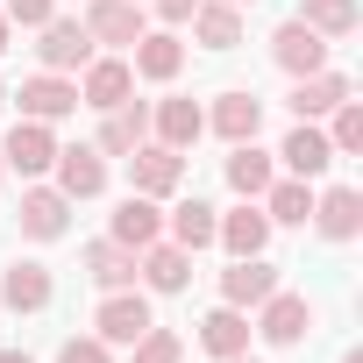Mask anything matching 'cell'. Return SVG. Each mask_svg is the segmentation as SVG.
Returning <instances> with one entry per match:
<instances>
[{
    "mask_svg": "<svg viewBox=\"0 0 363 363\" xmlns=\"http://www.w3.org/2000/svg\"><path fill=\"white\" fill-rule=\"evenodd\" d=\"M135 278H143V292H186L193 285V250H178L171 235H157L150 250H135Z\"/></svg>",
    "mask_w": 363,
    "mask_h": 363,
    "instance_id": "obj_10",
    "label": "cell"
},
{
    "mask_svg": "<svg viewBox=\"0 0 363 363\" xmlns=\"http://www.w3.org/2000/svg\"><path fill=\"white\" fill-rule=\"evenodd\" d=\"M143 8H150V15L164 22V29H178V22H186V15L200 8V0H143Z\"/></svg>",
    "mask_w": 363,
    "mask_h": 363,
    "instance_id": "obj_35",
    "label": "cell"
},
{
    "mask_svg": "<svg viewBox=\"0 0 363 363\" xmlns=\"http://www.w3.org/2000/svg\"><path fill=\"white\" fill-rule=\"evenodd\" d=\"M214 228H221V207H214V200H200V193H193V200H178V207L164 214V235H171L178 250H193V257H200V250H214Z\"/></svg>",
    "mask_w": 363,
    "mask_h": 363,
    "instance_id": "obj_24",
    "label": "cell"
},
{
    "mask_svg": "<svg viewBox=\"0 0 363 363\" xmlns=\"http://www.w3.org/2000/svg\"><path fill=\"white\" fill-rule=\"evenodd\" d=\"M299 22L313 29V36H328V43H342V36H356V0H306V8H299Z\"/></svg>",
    "mask_w": 363,
    "mask_h": 363,
    "instance_id": "obj_30",
    "label": "cell"
},
{
    "mask_svg": "<svg viewBox=\"0 0 363 363\" xmlns=\"http://www.w3.org/2000/svg\"><path fill=\"white\" fill-rule=\"evenodd\" d=\"M250 335H257V328H250V313H242V306H228V299H221V306H207V320H200V349H207L214 363L242 356V349H250Z\"/></svg>",
    "mask_w": 363,
    "mask_h": 363,
    "instance_id": "obj_25",
    "label": "cell"
},
{
    "mask_svg": "<svg viewBox=\"0 0 363 363\" xmlns=\"http://www.w3.org/2000/svg\"><path fill=\"white\" fill-rule=\"evenodd\" d=\"M150 320H157V306H150L143 285H114V292H100V306H93V335H100L107 349H128Z\"/></svg>",
    "mask_w": 363,
    "mask_h": 363,
    "instance_id": "obj_1",
    "label": "cell"
},
{
    "mask_svg": "<svg viewBox=\"0 0 363 363\" xmlns=\"http://www.w3.org/2000/svg\"><path fill=\"white\" fill-rule=\"evenodd\" d=\"M128 363H186V335H178V328H143L135 342H128Z\"/></svg>",
    "mask_w": 363,
    "mask_h": 363,
    "instance_id": "obj_31",
    "label": "cell"
},
{
    "mask_svg": "<svg viewBox=\"0 0 363 363\" xmlns=\"http://www.w3.org/2000/svg\"><path fill=\"white\" fill-rule=\"evenodd\" d=\"M342 363H363V349H342Z\"/></svg>",
    "mask_w": 363,
    "mask_h": 363,
    "instance_id": "obj_38",
    "label": "cell"
},
{
    "mask_svg": "<svg viewBox=\"0 0 363 363\" xmlns=\"http://www.w3.org/2000/svg\"><path fill=\"white\" fill-rule=\"evenodd\" d=\"M0 15H8L15 29H43L57 15V0H0Z\"/></svg>",
    "mask_w": 363,
    "mask_h": 363,
    "instance_id": "obj_34",
    "label": "cell"
},
{
    "mask_svg": "<svg viewBox=\"0 0 363 363\" xmlns=\"http://www.w3.org/2000/svg\"><path fill=\"white\" fill-rule=\"evenodd\" d=\"M328 50H335V43H328V36H313L299 15L271 29V65H278L285 79H306V72H320V65H328Z\"/></svg>",
    "mask_w": 363,
    "mask_h": 363,
    "instance_id": "obj_9",
    "label": "cell"
},
{
    "mask_svg": "<svg viewBox=\"0 0 363 363\" xmlns=\"http://www.w3.org/2000/svg\"><path fill=\"white\" fill-rule=\"evenodd\" d=\"M235 8H257V0H235Z\"/></svg>",
    "mask_w": 363,
    "mask_h": 363,
    "instance_id": "obj_41",
    "label": "cell"
},
{
    "mask_svg": "<svg viewBox=\"0 0 363 363\" xmlns=\"http://www.w3.org/2000/svg\"><path fill=\"white\" fill-rule=\"evenodd\" d=\"M107 235H114L121 250H150V242L164 235V200H150V193H128V200L114 207Z\"/></svg>",
    "mask_w": 363,
    "mask_h": 363,
    "instance_id": "obj_23",
    "label": "cell"
},
{
    "mask_svg": "<svg viewBox=\"0 0 363 363\" xmlns=\"http://www.w3.org/2000/svg\"><path fill=\"white\" fill-rule=\"evenodd\" d=\"M57 363H114V349L100 335H65L57 342Z\"/></svg>",
    "mask_w": 363,
    "mask_h": 363,
    "instance_id": "obj_33",
    "label": "cell"
},
{
    "mask_svg": "<svg viewBox=\"0 0 363 363\" xmlns=\"http://www.w3.org/2000/svg\"><path fill=\"white\" fill-rule=\"evenodd\" d=\"M93 50H100V43L86 36V22H79V15H50V22L36 29V65H43V72L79 79V72L93 65Z\"/></svg>",
    "mask_w": 363,
    "mask_h": 363,
    "instance_id": "obj_2",
    "label": "cell"
},
{
    "mask_svg": "<svg viewBox=\"0 0 363 363\" xmlns=\"http://www.w3.org/2000/svg\"><path fill=\"white\" fill-rule=\"evenodd\" d=\"M121 100H135V72H128V57L121 50H93V65L79 72V107H93V114H107V107H121Z\"/></svg>",
    "mask_w": 363,
    "mask_h": 363,
    "instance_id": "obj_6",
    "label": "cell"
},
{
    "mask_svg": "<svg viewBox=\"0 0 363 363\" xmlns=\"http://www.w3.org/2000/svg\"><path fill=\"white\" fill-rule=\"evenodd\" d=\"M79 264H86V278H93L100 292H114V285H135V250H121L114 235L86 242V250H79Z\"/></svg>",
    "mask_w": 363,
    "mask_h": 363,
    "instance_id": "obj_29",
    "label": "cell"
},
{
    "mask_svg": "<svg viewBox=\"0 0 363 363\" xmlns=\"http://www.w3.org/2000/svg\"><path fill=\"white\" fill-rule=\"evenodd\" d=\"M0 178H8V164H0Z\"/></svg>",
    "mask_w": 363,
    "mask_h": 363,
    "instance_id": "obj_42",
    "label": "cell"
},
{
    "mask_svg": "<svg viewBox=\"0 0 363 363\" xmlns=\"http://www.w3.org/2000/svg\"><path fill=\"white\" fill-rule=\"evenodd\" d=\"M200 135H207V107H200V100L171 93V100L150 107V143H164V150H193Z\"/></svg>",
    "mask_w": 363,
    "mask_h": 363,
    "instance_id": "obj_19",
    "label": "cell"
},
{
    "mask_svg": "<svg viewBox=\"0 0 363 363\" xmlns=\"http://www.w3.org/2000/svg\"><path fill=\"white\" fill-rule=\"evenodd\" d=\"M356 86H349V72H335V65H320V72H306V79H292V121H328L342 100H349Z\"/></svg>",
    "mask_w": 363,
    "mask_h": 363,
    "instance_id": "obj_15",
    "label": "cell"
},
{
    "mask_svg": "<svg viewBox=\"0 0 363 363\" xmlns=\"http://www.w3.org/2000/svg\"><path fill=\"white\" fill-rule=\"evenodd\" d=\"M57 299V278H50V264H36V257H15L8 271H0V306L8 313H43Z\"/></svg>",
    "mask_w": 363,
    "mask_h": 363,
    "instance_id": "obj_11",
    "label": "cell"
},
{
    "mask_svg": "<svg viewBox=\"0 0 363 363\" xmlns=\"http://www.w3.org/2000/svg\"><path fill=\"white\" fill-rule=\"evenodd\" d=\"M0 107H8V79H0Z\"/></svg>",
    "mask_w": 363,
    "mask_h": 363,
    "instance_id": "obj_40",
    "label": "cell"
},
{
    "mask_svg": "<svg viewBox=\"0 0 363 363\" xmlns=\"http://www.w3.org/2000/svg\"><path fill=\"white\" fill-rule=\"evenodd\" d=\"M50 171H57L50 186H57V193H65L72 207H79V200H100V193H107V157H100L93 143H72V150L57 143V164H50Z\"/></svg>",
    "mask_w": 363,
    "mask_h": 363,
    "instance_id": "obj_7",
    "label": "cell"
},
{
    "mask_svg": "<svg viewBox=\"0 0 363 363\" xmlns=\"http://www.w3.org/2000/svg\"><path fill=\"white\" fill-rule=\"evenodd\" d=\"M292 178H306V186H313V178H328V164H335V150H328V128L320 121H292L285 128V143L271 150Z\"/></svg>",
    "mask_w": 363,
    "mask_h": 363,
    "instance_id": "obj_14",
    "label": "cell"
},
{
    "mask_svg": "<svg viewBox=\"0 0 363 363\" xmlns=\"http://www.w3.org/2000/svg\"><path fill=\"white\" fill-rule=\"evenodd\" d=\"M0 363H36V356L29 349H0Z\"/></svg>",
    "mask_w": 363,
    "mask_h": 363,
    "instance_id": "obj_36",
    "label": "cell"
},
{
    "mask_svg": "<svg viewBox=\"0 0 363 363\" xmlns=\"http://www.w3.org/2000/svg\"><path fill=\"white\" fill-rule=\"evenodd\" d=\"M278 285H285V278H278V264H271V257H228V271H221V299H228V306H242V313H257Z\"/></svg>",
    "mask_w": 363,
    "mask_h": 363,
    "instance_id": "obj_18",
    "label": "cell"
},
{
    "mask_svg": "<svg viewBox=\"0 0 363 363\" xmlns=\"http://www.w3.org/2000/svg\"><path fill=\"white\" fill-rule=\"evenodd\" d=\"M135 143H150V100H121V107H107V114H100V135H93V150L114 164V157H128Z\"/></svg>",
    "mask_w": 363,
    "mask_h": 363,
    "instance_id": "obj_21",
    "label": "cell"
},
{
    "mask_svg": "<svg viewBox=\"0 0 363 363\" xmlns=\"http://www.w3.org/2000/svg\"><path fill=\"white\" fill-rule=\"evenodd\" d=\"M328 150H335V157H356V150H363V100H356V93L328 114Z\"/></svg>",
    "mask_w": 363,
    "mask_h": 363,
    "instance_id": "obj_32",
    "label": "cell"
},
{
    "mask_svg": "<svg viewBox=\"0 0 363 363\" xmlns=\"http://www.w3.org/2000/svg\"><path fill=\"white\" fill-rule=\"evenodd\" d=\"M306 221H313L320 242H356V228H363V193H356V186H320Z\"/></svg>",
    "mask_w": 363,
    "mask_h": 363,
    "instance_id": "obj_17",
    "label": "cell"
},
{
    "mask_svg": "<svg viewBox=\"0 0 363 363\" xmlns=\"http://www.w3.org/2000/svg\"><path fill=\"white\" fill-rule=\"evenodd\" d=\"M207 135H221V143H257L264 135V100L257 93H214V107H207Z\"/></svg>",
    "mask_w": 363,
    "mask_h": 363,
    "instance_id": "obj_20",
    "label": "cell"
},
{
    "mask_svg": "<svg viewBox=\"0 0 363 363\" xmlns=\"http://www.w3.org/2000/svg\"><path fill=\"white\" fill-rule=\"evenodd\" d=\"M8 36H15V22H8V15H0V57H8Z\"/></svg>",
    "mask_w": 363,
    "mask_h": 363,
    "instance_id": "obj_37",
    "label": "cell"
},
{
    "mask_svg": "<svg viewBox=\"0 0 363 363\" xmlns=\"http://www.w3.org/2000/svg\"><path fill=\"white\" fill-rule=\"evenodd\" d=\"M178 186H186V150H164V143H135L128 150V193L171 200Z\"/></svg>",
    "mask_w": 363,
    "mask_h": 363,
    "instance_id": "obj_4",
    "label": "cell"
},
{
    "mask_svg": "<svg viewBox=\"0 0 363 363\" xmlns=\"http://www.w3.org/2000/svg\"><path fill=\"white\" fill-rule=\"evenodd\" d=\"M228 363H264V356H250V349H242V356H228Z\"/></svg>",
    "mask_w": 363,
    "mask_h": 363,
    "instance_id": "obj_39",
    "label": "cell"
},
{
    "mask_svg": "<svg viewBox=\"0 0 363 363\" xmlns=\"http://www.w3.org/2000/svg\"><path fill=\"white\" fill-rule=\"evenodd\" d=\"M22 235L29 242H57L65 228H72V200L57 193V186H43V178H29V186H22Z\"/></svg>",
    "mask_w": 363,
    "mask_h": 363,
    "instance_id": "obj_13",
    "label": "cell"
},
{
    "mask_svg": "<svg viewBox=\"0 0 363 363\" xmlns=\"http://www.w3.org/2000/svg\"><path fill=\"white\" fill-rule=\"evenodd\" d=\"M8 100H22V114L29 121H65V114H79V79H65V72H36V79H22V93H8Z\"/></svg>",
    "mask_w": 363,
    "mask_h": 363,
    "instance_id": "obj_16",
    "label": "cell"
},
{
    "mask_svg": "<svg viewBox=\"0 0 363 363\" xmlns=\"http://www.w3.org/2000/svg\"><path fill=\"white\" fill-rule=\"evenodd\" d=\"M250 328H257V335H264L271 349H299V342L313 335V299H306V292H285V285H278V292H271V299L257 306V320H250Z\"/></svg>",
    "mask_w": 363,
    "mask_h": 363,
    "instance_id": "obj_3",
    "label": "cell"
},
{
    "mask_svg": "<svg viewBox=\"0 0 363 363\" xmlns=\"http://www.w3.org/2000/svg\"><path fill=\"white\" fill-rule=\"evenodd\" d=\"M278 178V157L257 143H228V193L235 200H264V186Z\"/></svg>",
    "mask_w": 363,
    "mask_h": 363,
    "instance_id": "obj_26",
    "label": "cell"
},
{
    "mask_svg": "<svg viewBox=\"0 0 363 363\" xmlns=\"http://www.w3.org/2000/svg\"><path fill=\"white\" fill-rule=\"evenodd\" d=\"M86 36L100 43V50H128L143 29H150V8H143V0H86Z\"/></svg>",
    "mask_w": 363,
    "mask_h": 363,
    "instance_id": "obj_5",
    "label": "cell"
},
{
    "mask_svg": "<svg viewBox=\"0 0 363 363\" xmlns=\"http://www.w3.org/2000/svg\"><path fill=\"white\" fill-rule=\"evenodd\" d=\"M186 22H193V43L200 50H235L242 43V8H235V0H200Z\"/></svg>",
    "mask_w": 363,
    "mask_h": 363,
    "instance_id": "obj_27",
    "label": "cell"
},
{
    "mask_svg": "<svg viewBox=\"0 0 363 363\" xmlns=\"http://www.w3.org/2000/svg\"><path fill=\"white\" fill-rule=\"evenodd\" d=\"M0 164H8V171H22V178H43V171L57 164V128L22 114V121L8 128V143H0Z\"/></svg>",
    "mask_w": 363,
    "mask_h": 363,
    "instance_id": "obj_8",
    "label": "cell"
},
{
    "mask_svg": "<svg viewBox=\"0 0 363 363\" xmlns=\"http://www.w3.org/2000/svg\"><path fill=\"white\" fill-rule=\"evenodd\" d=\"M214 250H228V257H264V250H271V214H264L257 200L228 207L221 228H214Z\"/></svg>",
    "mask_w": 363,
    "mask_h": 363,
    "instance_id": "obj_22",
    "label": "cell"
},
{
    "mask_svg": "<svg viewBox=\"0 0 363 363\" xmlns=\"http://www.w3.org/2000/svg\"><path fill=\"white\" fill-rule=\"evenodd\" d=\"M128 72L150 79V86H171L178 72H186V43H178V29H143L128 43Z\"/></svg>",
    "mask_w": 363,
    "mask_h": 363,
    "instance_id": "obj_12",
    "label": "cell"
},
{
    "mask_svg": "<svg viewBox=\"0 0 363 363\" xmlns=\"http://www.w3.org/2000/svg\"><path fill=\"white\" fill-rule=\"evenodd\" d=\"M264 214H271V228H306V214H313V186H306V178H271V186H264V200H257Z\"/></svg>",
    "mask_w": 363,
    "mask_h": 363,
    "instance_id": "obj_28",
    "label": "cell"
}]
</instances>
